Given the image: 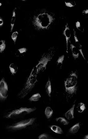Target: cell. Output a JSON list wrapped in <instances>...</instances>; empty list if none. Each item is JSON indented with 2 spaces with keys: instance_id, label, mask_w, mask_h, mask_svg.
Segmentation results:
<instances>
[{
  "instance_id": "cell-9",
  "label": "cell",
  "mask_w": 88,
  "mask_h": 139,
  "mask_svg": "<svg viewBox=\"0 0 88 139\" xmlns=\"http://www.w3.org/2000/svg\"><path fill=\"white\" fill-rule=\"evenodd\" d=\"M73 35H74V39L75 40V46L78 49L79 52H80L82 56L83 59L86 60L85 57L83 53L82 50V46L80 42H79L78 38L76 34V31L73 29Z\"/></svg>"
},
{
  "instance_id": "cell-5",
  "label": "cell",
  "mask_w": 88,
  "mask_h": 139,
  "mask_svg": "<svg viewBox=\"0 0 88 139\" xmlns=\"http://www.w3.org/2000/svg\"><path fill=\"white\" fill-rule=\"evenodd\" d=\"M65 91L68 95H73L76 93L77 89L78 76L75 72H72L64 82Z\"/></svg>"
},
{
  "instance_id": "cell-22",
  "label": "cell",
  "mask_w": 88,
  "mask_h": 139,
  "mask_svg": "<svg viewBox=\"0 0 88 139\" xmlns=\"http://www.w3.org/2000/svg\"><path fill=\"white\" fill-rule=\"evenodd\" d=\"M65 55H63L59 57L57 61V66L59 68H61L62 66L63 62Z\"/></svg>"
},
{
  "instance_id": "cell-19",
  "label": "cell",
  "mask_w": 88,
  "mask_h": 139,
  "mask_svg": "<svg viewBox=\"0 0 88 139\" xmlns=\"http://www.w3.org/2000/svg\"><path fill=\"white\" fill-rule=\"evenodd\" d=\"M41 98V96L39 93L34 94L29 99L31 102H36L39 101Z\"/></svg>"
},
{
  "instance_id": "cell-21",
  "label": "cell",
  "mask_w": 88,
  "mask_h": 139,
  "mask_svg": "<svg viewBox=\"0 0 88 139\" xmlns=\"http://www.w3.org/2000/svg\"><path fill=\"white\" fill-rule=\"evenodd\" d=\"M56 121L60 124L64 125H68L69 123V122L65 118L62 117L57 118L56 119Z\"/></svg>"
},
{
  "instance_id": "cell-16",
  "label": "cell",
  "mask_w": 88,
  "mask_h": 139,
  "mask_svg": "<svg viewBox=\"0 0 88 139\" xmlns=\"http://www.w3.org/2000/svg\"><path fill=\"white\" fill-rule=\"evenodd\" d=\"M80 128V126L79 123H78L73 125L69 129V132L72 134L76 133L79 130Z\"/></svg>"
},
{
  "instance_id": "cell-1",
  "label": "cell",
  "mask_w": 88,
  "mask_h": 139,
  "mask_svg": "<svg viewBox=\"0 0 88 139\" xmlns=\"http://www.w3.org/2000/svg\"><path fill=\"white\" fill-rule=\"evenodd\" d=\"M54 20V18L51 14L47 12H42L34 16L33 24L39 31L46 30L50 27Z\"/></svg>"
},
{
  "instance_id": "cell-17",
  "label": "cell",
  "mask_w": 88,
  "mask_h": 139,
  "mask_svg": "<svg viewBox=\"0 0 88 139\" xmlns=\"http://www.w3.org/2000/svg\"><path fill=\"white\" fill-rule=\"evenodd\" d=\"M53 111L52 109L49 106H47L46 108L45 111V115L47 118H50L52 115Z\"/></svg>"
},
{
  "instance_id": "cell-24",
  "label": "cell",
  "mask_w": 88,
  "mask_h": 139,
  "mask_svg": "<svg viewBox=\"0 0 88 139\" xmlns=\"http://www.w3.org/2000/svg\"><path fill=\"white\" fill-rule=\"evenodd\" d=\"M5 41V40L0 41V53H2L6 49Z\"/></svg>"
},
{
  "instance_id": "cell-6",
  "label": "cell",
  "mask_w": 88,
  "mask_h": 139,
  "mask_svg": "<svg viewBox=\"0 0 88 139\" xmlns=\"http://www.w3.org/2000/svg\"><path fill=\"white\" fill-rule=\"evenodd\" d=\"M37 82V76H29L23 88L18 94L19 98H24L33 89Z\"/></svg>"
},
{
  "instance_id": "cell-29",
  "label": "cell",
  "mask_w": 88,
  "mask_h": 139,
  "mask_svg": "<svg viewBox=\"0 0 88 139\" xmlns=\"http://www.w3.org/2000/svg\"><path fill=\"white\" fill-rule=\"evenodd\" d=\"M82 14L86 18L88 17V9H85V10L83 11Z\"/></svg>"
},
{
  "instance_id": "cell-4",
  "label": "cell",
  "mask_w": 88,
  "mask_h": 139,
  "mask_svg": "<svg viewBox=\"0 0 88 139\" xmlns=\"http://www.w3.org/2000/svg\"><path fill=\"white\" fill-rule=\"evenodd\" d=\"M36 110V107H21L9 112L5 116L6 118L15 120L23 118L29 114L35 111Z\"/></svg>"
},
{
  "instance_id": "cell-12",
  "label": "cell",
  "mask_w": 88,
  "mask_h": 139,
  "mask_svg": "<svg viewBox=\"0 0 88 139\" xmlns=\"http://www.w3.org/2000/svg\"><path fill=\"white\" fill-rule=\"evenodd\" d=\"M45 89L46 93L48 95V96L49 97H51L52 85L50 79L49 78L48 81H47L46 84Z\"/></svg>"
},
{
  "instance_id": "cell-25",
  "label": "cell",
  "mask_w": 88,
  "mask_h": 139,
  "mask_svg": "<svg viewBox=\"0 0 88 139\" xmlns=\"http://www.w3.org/2000/svg\"><path fill=\"white\" fill-rule=\"evenodd\" d=\"M65 4L66 6L70 8L74 7L76 6V3L75 1H65Z\"/></svg>"
},
{
  "instance_id": "cell-3",
  "label": "cell",
  "mask_w": 88,
  "mask_h": 139,
  "mask_svg": "<svg viewBox=\"0 0 88 139\" xmlns=\"http://www.w3.org/2000/svg\"><path fill=\"white\" fill-rule=\"evenodd\" d=\"M55 53L54 48L52 47L50 48L43 54L38 64L36 66L38 69V74L45 70L48 63L52 59Z\"/></svg>"
},
{
  "instance_id": "cell-13",
  "label": "cell",
  "mask_w": 88,
  "mask_h": 139,
  "mask_svg": "<svg viewBox=\"0 0 88 139\" xmlns=\"http://www.w3.org/2000/svg\"><path fill=\"white\" fill-rule=\"evenodd\" d=\"M27 51V49L26 48L19 49L15 52V56L17 57H22L25 54Z\"/></svg>"
},
{
  "instance_id": "cell-18",
  "label": "cell",
  "mask_w": 88,
  "mask_h": 139,
  "mask_svg": "<svg viewBox=\"0 0 88 139\" xmlns=\"http://www.w3.org/2000/svg\"><path fill=\"white\" fill-rule=\"evenodd\" d=\"M86 109V107L85 104L83 102H80L78 104L77 106V110L78 112L80 113L83 112Z\"/></svg>"
},
{
  "instance_id": "cell-11",
  "label": "cell",
  "mask_w": 88,
  "mask_h": 139,
  "mask_svg": "<svg viewBox=\"0 0 88 139\" xmlns=\"http://www.w3.org/2000/svg\"><path fill=\"white\" fill-rule=\"evenodd\" d=\"M70 48L71 49L72 56L74 59H76L79 57V50L75 46L72 44H70Z\"/></svg>"
},
{
  "instance_id": "cell-28",
  "label": "cell",
  "mask_w": 88,
  "mask_h": 139,
  "mask_svg": "<svg viewBox=\"0 0 88 139\" xmlns=\"http://www.w3.org/2000/svg\"><path fill=\"white\" fill-rule=\"evenodd\" d=\"M38 138L39 139H49V136L48 134L46 133H43L40 135Z\"/></svg>"
},
{
  "instance_id": "cell-31",
  "label": "cell",
  "mask_w": 88,
  "mask_h": 139,
  "mask_svg": "<svg viewBox=\"0 0 88 139\" xmlns=\"http://www.w3.org/2000/svg\"><path fill=\"white\" fill-rule=\"evenodd\" d=\"M83 138L84 139H88V134L86 135Z\"/></svg>"
},
{
  "instance_id": "cell-7",
  "label": "cell",
  "mask_w": 88,
  "mask_h": 139,
  "mask_svg": "<svg viewBox=\"0 0 88 139\" xmlns=\"http://www.w3.org/2000/svg\"><path fill=\"white\" fill-rule=\"evenodd\" d=\"M9 89L7 83L4 78L0 81V99L1 100H6L8 98Z\"/></svg>"
},
{
  "instance_id": "cell-14",
  "label": "cell",
  "mask_w": 88,
  "mask_h": 139,
  "mask_svg": "<svg viewBox=\"0 0 88 139\" xmlns=\"http://www.w3.org/2000/svg\"><path fill=\"white\" fill-rule=\"evenodd\" d=\"M49 128L53 132L59 134H62L63 133V131L62 130V128L57 125H51L49 127Z\"/></svg>"
},
{
  "instance_id": "cell-2",
  "label": "cell",
  "mask_w": 88,
  "mask_h": 139,
  "mask_svg": "<svg viewBox=\"0 0 88 139\" xmlns=\"http://www.w3.org/2000/svg\"><path fill=\"white\" fill-rule=\"evenodd\" d=\"M36 119L35 118L21 120L12 125H9L7 128L12 131H18L29 129L33 128L37 125Z\"/></svg>"
},
{
  "instance_id": "cell-10",
  "label": "cell",
  "mask_w": 88,
  "mask_h": 139,
  "mask_svg": "<svg viewBox=\"0 0 88 139\" xmlns=\"http://www.w3.org/2000/svg\"><path fill=\"white\" fill-rule=\"evenodd\" d=\"M75 107V105L74 104L72 107L65 113V116L67 120H71L74 118V113Z\"/></svg>"
},
{
  "instance_id": "cell-15",
  "label": "cell",
  "mask_w": 88,
  "mask_h": 139,
  "mask_svg": "<svg viewBox=\"0 0 88 139\" xmlns=\"http://www.w3.org/2000/svg\"><path fill=\"white\" fill-rule=\"evenodd\" d=\"M9 67L10 72L12 75H15L18 71V67L15 63H11L9 66Z\"/></svg>"
},
{
  "instance_id": "cell-30",
  "label": "cell",
  "mask_w": 88,
  "mask_h": 139,
  "mask_svg": "<svg viewBox=\"0 0 88 139\" xmlns=\"http://www.w3.org/2000/svg\"><path fill=\"white\" fill-rule=\"evenodd\" d=\"M4 24V22H3V20H2L1 18H0V26L1 27Z\"/></svg>"
},
{
  "instance_id": "cell-23",
  "label": "cell",
  "mask_w": 88,
  "mask_h": 139,
  "mask_svg": "<svg viewBox=\"0 0 88 139\" xmlns=\"http://www.w3.org/2000/svg\"><path fill=\"white\" fill-rule=\"evenodd\" d=\"M76 27L78 30L82 32H84V28L79 21L77 22L75 24Z\"/></svg>"
},
{
  "instance_id": "cell-8",
  "label": "cell",
  "mask_w": 88,
  "mask_h": 139,
  "mask_svg": "<svg viewBox=\"0 0 88 139\" xmlns=\"http://www.w3.org/2000/svg\"><path fill=\"white\" fill-rule=\"evenodd\" d=\"M63 34L65 36V38H66V46H67V52L68 53V44H69L70 38L71 37V35L70 30L67 23V25L65 26V29H64L63 32Z\"/></svg>"
},
{
  "instance_id": "cell-27",
  "label": "cell",
  "mask_w": 88,
  "mask_h": 139,
  "mask_svg": "<svg viewBox=\"0 0 88 139\" xmlns=\"http://www.w3.org/2000/svg\"><path fill=\"white\" fill-rule=\"evenodd\" d=\"M38 74V69H37L36 67L35 66V67L33 68L31 72L30 76V77H32V76H37V75Z\"/></svg>"
},
{
  "instance_id": "cell-20",
  "label": "cell",
  "mask_w": 88,
  "mask_h": 139,
  "mask_svg": "<svg viewBox=\"0 0 88 139\" xmlns=\"http://www.w3.org/2000/svg\"><path fill=\"white\" fill-rule=\"evenodd\" d=\"M16 8H15V9L13 10V12H12V19L11 20V30H10V32H12V30L13 29L14 26V24H15L16 19Z\"/></svg>"
},
{
  "instance_id": "cell-26",
  "label": "cell",
  "mask_w": 88,
  "mask_h": 139,
  "mask_svg": "<svg viewBox=\"0 0 88 139\" xmlns=\"http://www.w3.org/2000/svg\"><path fill=\"white\" fill-rule=\"evenodd\" d=\"M18 34V32L17 31H15V32H13L12 33V35H11V38L14 42L15 44L16 42V40H17Z\"/></svg>"
}]
</instances>
